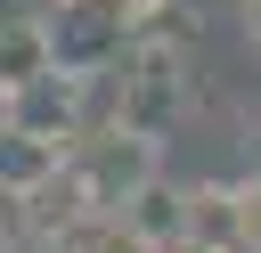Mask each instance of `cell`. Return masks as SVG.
<instances>
[{
  "mask_svg": "<svg viewBox=\"0 0 261 253\" xmlns=\"http://www.w3.org/2000/svg\"><path fill=\"white\" fill-rule=\"evenodd\" d=\"M179 114H188V57H179V41L130 33V41L114 49V131L163 147V131H171Z\"/></svg>",
  "mask_w": 261,
  "mask_h": 253,
  "instance_id": "obj_1",
  "label": "cell"
},
{
  "mask_svg": "<svg viewBox=\"0 0 261 253\" xmlns=\"http://www.w3.org/2000/svg\"><path fill=\"white\" fill-rule=\"evenodd\" d=\"M237 24H245V41L261 49V0H237Z\"/></svg>",
  "mask_w": 261,
  "mask_h": 253,
  "instance_id": "obj_6",
  "label": "cell"
},
{
  "mask_svg": "<svg viewBox=\"0 0 261 253\" xmlns=\"http://www.w3.org/2000/svg\"><path fill=\"white\" fill-rule=\"evenodd\" d=\"M245 139H253V171H245V180H261V114H253V131H245Z\"/></svg>",
  "mask_w": 261,
  "mask_h": 253,
  "instance_id": "obj_8",
  "label": "cell"
},
{
  "mask_svg": "<svg viewBox=\"0 0 261 253\" xmlns=\"http://www.w3.org/2000/svg\"><path fill=\"white\" fill-rule=\"evenodd\" d=\"M237 229H245V253H261V180H237Z\"/></svg>",
  "mask_w": 261,
  "mask_h": 253,
  "instance_id": "obj_5",
  "label": "cell"
},
{
  "mask_svg": "<svg viewBox=\"0 0 261 253\" xmlns=\"http://www.w3.org/2000/svg\"><path fill=\"white\" fill-rule=\"evenodd\" d=\"M0 131H8V90H0Z\"/></svg>",
  "mask_w": 261,
  "mask_h": 253,
  "instance_id": "obj_9",
  "label": "cell"
},
{
  "mask_svg": "<svg viewBox=\"0 0 261 253\" xmlns=\"http://www.w3.org/2000/svg\"><path fill=\"white\" fill-rule=\"evenodd\" d=\"M155 253H220V245H196V237H163Z\"/></svg>",
  "mask_w": 261,
  "mask_h": 253,
  "instance_id": "obj_7",
  "label": "cell"
},
{
  "mask_svg": "<svg viewBox=\"0 0 261 253\" xmlns=\"http://www.w3.org/2000/svg\"><path fill=\"white\" fill-rule=\"evenodd\" d=\"M57 253H155V237H139L122 212H65Z\"/></svg>",
  "mask_w": 261,
  "mask_h": 253,
  "instance_id": "obj_4",
  "label": "cell"
},
{
  "mask_svg": "<svg viewBox=\"0 0 261 253\" xmlns=\"http://www.w3.org/2000/svg\"><path fill=\"white\" fill-rule=\"evenodd\" d=\"M41 73H57V41H49V16H0V90H33Z\"/></svg>",
  "mask_w": 261,
  "mask_h": 253,
  "instance_id": "obj_2",
  "label": "cell"
},
{
  "mask_svg": "<svg viewBox=\"0 0 261 253\" xmlns=\"http://www.w3.org/2000/svg\"><path fill=\"white\" fill-rule=\"evenodd\" d=\"M179 237L220 245V253H245V229H237V188H220V180L179 188Z\"/></svg>",
  "mask_w": 261,
  "mask_h": 253,
  "instance_id": "obj_3",
  "label": "cell"
}]
</instances>
